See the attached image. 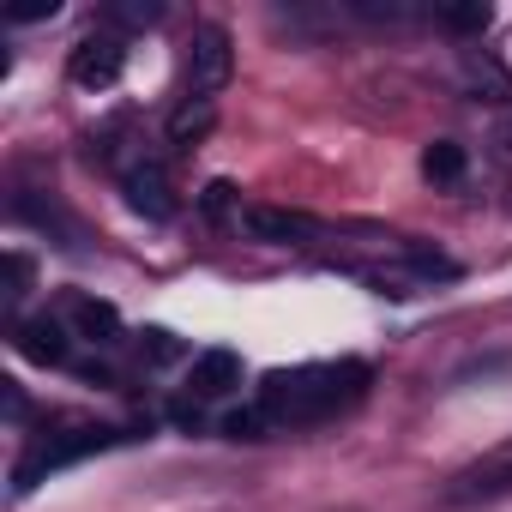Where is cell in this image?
Masks as SVG:
<instances>
[{"instance_id":"6da1fadb","label":"cell","mask_w":512,"mask_h":512,"mask_svg":"<svg viewBox=\"0 0 512 512\" xmlns=\"http://www.w3.org/2000/svg\"><path fill=\"white\" fill-rule=\"evenodd\" d=\"M368 368L362 362H308V368H278L266 374V410L272 422H320L362 398Z\"/></svg>"},{"instance_id":"7a4b0ae2","label":"cell","mask_w":512,"mask_h":512,"mask_svg":"<svg viewBox=\"0 0 512 512\" xmlns=\"http://www.w3.org/2000/svg\"><path fill=\"white\" fill-rule=\"evenodd\" d=\"M115 440H133V434H121V428H67V434L37 440V446L13 464V494H31L43 476L67 470V464H79V458H91V452H109Z\"/></svg>"},{"instance_id":"3957f363","label":"cell","mask_w":512,"mask_h":512,"mask_svg":"<svg viewBox=\"0 0 512 512\" xmlns=\"http://www.w3.org/2000/svg\"><path fill=\"white\" fill-rule=\"evenodd\" d=\"M229 73H235L229 31H217V25L193 31V43H187V85H193V97H217L229 85Z\"/></svg>"},{"instance_id":"277c9868","label":"cell","mask_w":512,"mask_h":512,"mask_svg":"<svg viewBox=\"0 0 512 512\" xmlns=\"http://www.w3.org/2000/svg\"><path fill=\"white\" fill-rule=\"evenodd\" d=\"M121 193H127V205H133L139 217H151V223H169V217H175V181H169V169H163L157 157H133V163L121 169Z\"/></svg>"},{"instance_id":"5b68a950","label":"cell","mask_w":512,"mask_h":512,"mask_svg":"<svg viewBox=\"0 0 512 512\" xmlns=\"http://www.w3.org/2000/svg\"><path fill=\"white\" fill-rule=\"evenodd\" d=\"M500 494H512V440H506V446H494V452H482L476 464H464V470L446 482V500H452V506L500 500Z\"/></svg>"},{"instance_id":"8992f818","label":"cell","mask_w":512,"mask_h":512,"mask_svg":"<svg viewBox=\"0 0 512 512\" xmlns=\"http://www.w3.org/2000/svg\"><path fill=\"white\" fill-rule=\"evenodd\" d=\"M121 73H127V49H121V37H85L73 55H67V79L73 85H85V91H115L121 85Z\"/></svg>"},{"instance_id":"52a82bcc","label":"cell","mask_w":512,"mask_h":512,"mask_svg":"<svg viewBox=\"0 0 512 512\" xmlns=\"http://www.w3.org/2000/svg\"><path fill=\"white\" fill-rule=\"evenodd\" d=\"M241 229L253 241H272V247H290V241H314L320 223L308 211H290V205H247L241 211Z\"/></svg>"},{"instance_id":"ba28073f","label":"cell","mask_w":512,"mask_h":512,"mask_svg":"<svg viewBox=\"0 0 512 512\" xmlns=\"http://www.w3.org/2000/svg\"><path fill=\"white\" fill-rule=\"evenodd\" d=\"M13 344H19V356L25 362H37V368H67L73 362V344H67V326L61 320H19L13 326Z\"/></svg>"},{"instance_id":"9c48e42d","label":"cell","mask_w":512,"mask_h":512,"mask_svg":"<svg viewBox=\"0 0 512 512\" xmlns=\"http://www.w3.org/2000/svg\"><path fill=\"white\" fill-rule=\"evenodd\" d=\"M67 320H73V332H79L85 344H97V350H115V344L127 338V326H121L115 302H97V296H73Z\"/></svg>"},{"instance_id":"30bf717a","label":"cell","mask_w":512,"mask_h":512,"mask_svg":"<svg viewBox=\"0 0 512 512\" xmlns=\"http://www.w3.org/2000/svg\"><path fill=\"white\" fill-rule=\"evenodd\" d=\"M241 386V356L235 350H205V356H193V368H187V392L193 398H223V392H235Z\"/></svg>"},{"instance_id":"8fae6325","label":"cell","mask_w":512,"mask_h":512,"mask_svg":"<svg viewBox=\"0 0 512 512\" xmlns=\"http://www.w3.org/2000/svg\"><path fill=\"white\" fill-rule=\"evenodd\" d=\"M211 121H217V103H211V97H187V103L169 115V145H175V151H193V145L211 133Z\"/></svg>"},{"instance_id":"7c38bea8","label":"cell","mask_w":512,"mask_h":512,"mask_svg":"<svg viewBox=\"0 0 512 512\" xmlns=\"http://www.w3.org/2000/svg\"><path fill=\"white\" fill-rule=\"evenodd\" d=\"M464 169H470V157H464V145H452V139H434V145L422 151V175H428L434 187H458Z\"/></svg>"},{"instance_id":"4fadbf2b","label":"cell","mask_w":512,"mask_h":512,"mask_svg":"<svg viewBox=\"0 0 512 512\" xmlns=\"http://www.w3.org/2000/svg\"><path fill=\"white\" fill-rule=\"evenodd\" d=\"M464 85H470L476 97L488 91V103H506V97H512V79H506L494 61H482V55H464Z\"/></svg>"},{"instance_id":"5bb4252c","label":"cell","mask_w":512,"mask_h":512,"mask_svg":"<svg viewBox=\"0 0 512 512\" xmlns=\"http://www.w3.org/2000/svg\"><path fill=\"white\" fill-rule=\"evenodd\" d=\"M488 19H494L488 0H458V7H440V25H446V31H458V37L488 31Z\"/></svg>"},{"instance_id":"9a60e30c","label":"cell","mask_w":512,"mask_h":512,"mask_svg":"<svg viewBox=\"0 0 512 512\" xmlns=\"http://www.w3.org/2000/svg\"><path fill=\"white\" fill-rule=\"evenodd\" d=\"M163 19V0H109V25L121 31H151Z\"/></svg>"},{"instance_id":"2e32d148","label":"cell","mask_w":512,"mask_h":512,"mask_svg":"<svg viewBox=\"0 0 512 512\" xmlns=\"http://www.w3.org/2000/svg\"><path fill=\"white\" fill-rule=\"evenodd\" d=\"M199 211H205L211 223H241V193H235V181H211V187L199 193Z\"/></svg>"},{"instance_id":"e0dca14e","label":"cell","mask_w":512,"mask_h":512,"mask_svg":"<svg viewBox=\"0 0 512 512\" xmlns=\"http://www.w3.org/2000/svg\"><path fill=\"white\" fill-rule=\"evenodd\" d=\"M223 434H229V440H266V434H272V410H266V404L229 410V416H223Z\"/></svg>"},{"instance_id":"ac0fdd59","label":"cell","mask_w":512,"mask_h":512,"mask_svg":"<svg viewBox=\"0 0 512 512\" xmlns=\"http://www.w3.org/2000/svg\"><path fill=\"white\" fill-rule=\"evenodd\" d=\"M139 350H145V362H157V368H169V362L187 356V344H181L169 326H145V332H139Z\"/></svg>"},{"instance_id":"d6986e66","label":"cell","mask_w":512,"mask_h":512,"mask_svg":"<svg viewBox=\"0 0 512 512\" xmlns=\"http://www.w3.org/2000/svg\"><path fill=\"white\" fill-rule=\"evenodd\" d=\"M350 13H356V19H380V25L416 19V7H404V0H350Z\"/></svg>"},{"instance_id":"ffe728a7","label":"cell","mask_w":512,"mask_h":512,"mask_svg":"<svg viewBox=\"0 0 512 512\" xmlns=\"http://www.w3.org/2000/svg\"><path fill=\"white\" fill-rule=\"evenodd\" d=\"M55 13H61V0H13L7 7L13 25H37V19H55Z\"/></svg>"},{"instance_id":"44dd1931","label":"cell","mask_w":512,"mask_h":512,"mask_svg":"<svg viewBox=\"0 0 512 512\" xmlns=\"http://www.w3.org/2000/svg\"><path fill=\"white\" fill-rule=\"evenodd\" d=\"M31 290V260L25 253H7V302H19Z\"/></svg>"},{"instance_id":"7402d4cb","label":"cell","mask_w":512,"mask_h":512,"mask_svg":"<svg viewBox=\"0 0 512 512\" xmlns=\"http://www.w3.org/2000/svg\"><path fill=\"white\" fill-rule=\"evenodd\" d=\"M169 422L187 428V434H199V398H175V404H169Z\"/></svg>"},{"instance_id":"603a6c76","label":"cell","mask_w":512,"mask_h":512,"mask_svg":"<svg viewBox=\"0 0 512 512\" xmlns=\"http://www.w3.org/2000/svg\"><path fill=\"white\" fill-rule=\"evenodd\" d=\"M0 398H7V416H13V422H25V410H31V404H25V392H19L13 380H7V392H0Z\"/></svg>"}]
</instances>
